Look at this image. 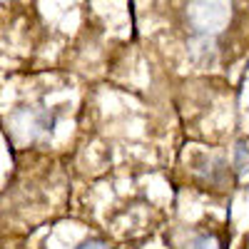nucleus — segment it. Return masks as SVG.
<instances>
[{"label": "nucleus", "mask_w": 249, "mask_h": 249, "mask_svg": "<svg viewBox=\"0 0 249 249\" xmlns=\"http://www.w3.org/2000/svg\"><path fill=\"white\" fill-rule=\"evenodd\" d=\"M195 175L204 187H210L214 192H224L232 184V167L219 155H210V157L199 160V164L195 167Z\"/></svg>", "instance_id": "nucleus-3"}, {"label": "nucleus", "mask_w": 249, "mask_h": 249, "mask_svg": "<svg viewBox=\"0 0 249 249\" xmlns=\"http://www.w3.org/2000/svg\"><path fill=\"white\" fill-rule=\"evenodd\" d=\"M75 249H112V247H110V242H105V239H97V237H92V239L80 242Z\"/></svg>", "instance_id": "nucleus-6"}, {"label": "nucleus", "mask_w": 249, "mask_h": 249, "mask_svg": "<svg viewBox=\"0 0 249 249\" xmlns=\"http://www.w3.org/2000/svg\"><path fill=\"white\" fill-rule=\"evenodd\" d=\"M184 18L192 37L214 40L232 25L234 0H187Z\"/></svg>", "instance_id": "nucleus-1"}, {"label": "nucleus", "mask_w": 249, "mask_h": 249, "mask_svg": "<svg viewBox=\"0 0 249 249\" xmlns=\"http://www.w3.org/2000/svg\"><path fill=\"white\" fill-rule=\"evenodd\" d=\"M187 249H224V242L214 232H199V234H195L190 239Z\"/></svg>", "instance_id": "nucleus-4"}, {"label": "nucleus", "mask_w": 249, "mask_h": 249, "mask_svg": "<svg viewBox=\"0 0 249 249\" xmlns=\"http://www.w3.org/2000/svg\"><path fill=\"white\" fill-rule=\"evenodd\" d=\"M57 117L45 110V107H18L8 115L5 127L10 140H15L18 144H30V142H43L53 135Z\"/></svg>", "instance_id": "nucleus-2"}, {"label": "nucleus", "mask_w": 249, "mask_h": 249, "mask_svg": "<svg viewBox=\"0 0 249 249\" xmlns=\"http://www.w3.org/2000/svg\"><path fill=\"white\" fill-rule=\"evenodd\" d=\"M234 170H237V175L249 172V144L244 140H239L234 144Z\"/></svg>", "instance_id": "nucleus-5"}]
</instances>
